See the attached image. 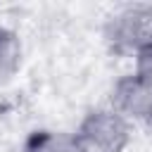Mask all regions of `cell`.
I'll use <instances>...</instances> for the list:
<instances>
[{
	"mask_svg": "<svg viewBox=\"0 0 152 152\" xmlns=\"http://www.w3.org/2000/svg\"><path fill=\"white\" fill-rule=\"evenodd\" d=\"M102 38L112 55L135 57L152 45V5L128 2L112 10L102 24Z\"/></svg>",
	"mask_w": 152,
	"mask_h": 152,
	"instance_id": "cell-1",
	"label": "cell"
},
{
	"mask_svg": "<svg viewBox=\"0 0 152 152\" xmlns=\"http://www.w3.org/2000/svg\"><path fill=\"white\" fill-rule=\"evenodd\" d=\"M69 135L78 152H126L133 138V124L109 104L93 107Z\"/></svg>",
	"mask_w": 152,
	"mask_h": 152,
	"instance_id": "cell-2",
	"label": "cell"
},
{
	"mask_svg": "<svg viewBox=\"0 0 152 152\" xmlns=\"http://www.w3.org/2000/svg\"><path fill=\"white\" fill-rule=\"evenodd\" d=\"M109 107L119 112L124 119H128L131 124H145L152 119V93L131 71L114 81Z\"/></svg>",
	"mask_w": 152,
	"mask_h": 152,
	"instance_id": "cell-3",
	"label": "cell"
},
{
	"mask_svg": "<svg viewBox=\"0 0 152 152\" xmlns=\"http://www.w3.org/2000/svg\"><path fill=\"white\" fill-rule=\"evenodd\" d=\"M21 62H24V48L17 31L0 24V86L10 83L19 74Z\"/></svg>",
	"mask_w": 152,
	"mask_h": 152,
	"instance_id": "cell-4",
	"label": "cell"
},
{
	"mask_svg": "<svg viewBox=\"0 0 152 152\" xmlns=\"http://www.w3.org/2000/svg\"><path fill=\"white\" fill-rule=\"evenodd\" d=\"M21 152H78L71 142L69 133H57V131H33L26 140H24V150Z\"/></svg>",
	"mask_w": 152,
	"mask_h": 152,
	"instance_id": "cell-5",
	"label": "cell"
},
{
	"mask_svg": "<svg viewBox=\"0 0 152 152\" xmlns=\"http://www.w3.org/2000/svg\"><path fill=\"white\" fill-rule=\"evenodd\" d=\"M135 59V69H133V74L140 78V83L152 93V45L150 48H145L140 55H135L133 57Z\"/></svg>",
	"mask_w": 152,
	"mask_h": 152,
	"instance_id": "cell-6",
	"label": "cell"
},
{
	"mask_svg": "<svg viewBox=\"0 0 152 152\" xmlns=\"http://www.w3.org/2000/svg\"><path fill=\"white\" fill-rule=\"evenodd\" d=\"M142 126H145V131H147V135H150V138H152V119H150V121H145V124H142Z\"/></svg>",
	"mask_w": 152,
	"mask_h": 152,
	"instance_id": "cell-7",
	"label": "cell"
}]
</instances>
